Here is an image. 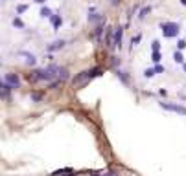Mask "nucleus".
Wrapping results in <instances>:
<instances>
[{
	"instance_id": "nucleus-7",
	"label": "nucleus",
	"mask_w": 186,
	"mask_h": 176,
	"mask_svg": "<svg viewBox=\"0 0 186 176\" xmlns=\"http://www.w3.org/2000/svg\"><path fill=\"white\" fill-rule=\"evenodd\" d=\"M9 90H11V86L4 81V84H2V94H4V97H8V96H9Z\"/></svg>"
},
{
	"instance_id": "nucleus-1",
	"label": "nucleus",
	"mask_w": 186,
	"mask_h": 176,
	"mask_svg": "<svg viewBox=\"0 0 186 176\" xmlns=\"http://www.w3.org/2000/svg\"><path fill=\"white\" fill-rule=\"evenodd\" d=\"M66 70L61 68V66H48V68H42V70H35L33 74H30V81H46L50 83L54 79L65 81L66 79Z\"/></svg>"
},
{
	"instance_id": "nucleus-2",
	"label": "nucleus",
	"mask_w": 186,
	"mask_h": 176,
	"mask_svg": "<svg viewBox=\"0 0 186 176\" xmlns=\"http://www.w3.org/2000/svg\"><path fill=\"white\" fill-rule=\"evenodd\" d=\"M101 70L100 68H92V70H87V72H81V74H78L74 79H72V84L76 86V88H81V86H85L92 77H96L98 74H100Z\"/></svg>"
},
{
	"instance_id": "nucleus-12",
	"label": "nucleus",
	"mask_w": 186,
	"mask_h": 176,
	"mask_svg": "<svg viewBox=\"0 0 186 176\" xmlns=\"http://www.w3.org/2000/svg\"><path fill=\"white\" fill-rule=\"evenodd\" d=\"M138 42H140V35H136V37L133 39V46H135V44H138Z\"/></svg>"
},
{
	"instance_id": "nucleus-6",
	"label": "nucleus",
	"mask_w": 186,
	"mask_h": 176,
	"mask_svg": "<svg viewBox=\"0 0 186 176\" xmlns=\"http://www.w3.org/2000/svg\"><path fill=\"white\" fill-rule=\"evenodd\" d=\"M65 174H74V169L68 167V169H61V171L55 172V176H65Z\"/></svg>"
},
{
	"instance_id": "nucleus-11",
	"label": "nucleus",
	"mask_w": 186,
	"mask_h": 176,
	"mask_svg": "<svg viewBox=\"0 0 186 176\" xmlns=\"http://www.w3.org/2000/svg\"><path fill=\"white\" fill-rule=\"evenodd\" d=\"M144 75H146V77H153V75H155V72H153V70H146V72H144Z\"/></svg>"
},
{
	"instance_id": "nucleus-9",
	"label": "nucleus",
	"mask_w": 186,
	"mask_h": 176,
	"mask_svg": "<svg viewBox=\"0 0 186 176\" xmlns=\"http://www.w3.org/2000/svg\"><path fill=\"white\" fill-rule=\"evenodd\" d=\"M59 48H63V42H59V40H57V42H54L52 46H50V50H59Z\"/></svg>"
},
{
	"instance_id": "nucleus-3",
	"label": "nucleus",
	"mask_w": 186,
	"mask_h": 176,
	"mask_svg": "<svg viewBox=\"0 0 186 176\" xmlns=\"http://www.w3.org/2000/svg\"><path fill=\"white\" fill-rule=\"evenodd\" d=\"M160 108L164 110H170V112H175V114H181V116H186V106L182 105H177V103H160Z\"/></svg>"
},
{
	"instance_id": "nucleus-4",
	"label": "nucleus",
	"mask_w": 186,
	"mask_h": 176,
	"mask_svg": "<svg viewBox=\"0 0 186 176\" xmlns=\"http://www.w3.org/2000/svg\"><path fill=\"white\" fill-rule=\"evenodd\" d=\"M4 81H6V83L11 86V88H18V83H20V81H18V77H17L15 74H6Z\"/></svg>"
},
{
	"instance_id": "nucleus-8",
	"label": "nucleus",
	"mask_w": 186,
	"mask_h": 176,
	"mask_svg": "<svg viewBox=\"0 0 186 176\" xmlns=\"http://www.w3.org/2000/svg\"><path fill=\"white\" fill-rule=\"evenodd\" d=\"M22 55L26 57V62H28V64H33V62H35V57H33V55H30V53H22Z\"/></svg>"
},
{
	"instance_id": "nucleus-14",
	"label": "nucleus",
	"mask_w": 186,
	"mask_h": 176,
	"mask_svg": "<svg viewBox=\"0 0 186 176\" xmlns=\"http://www.w3.org/2000/svg\"><path fill=\"white\" fill-rule=\"evenodd\" d=\"M184 70H186V66H184Z\"/></svg>"
},
{
	"instance_id": "nucleus-10",
	"label": "nucleus",
	"mask_w": 186,
	"mask_h": 176,
	"mask_svg": "<svg viewBox=\"0 0 186 176\" xmlns=\"http://www.w3.org/2000/svg\"><path fill=\"white\" fill-rule=\"evenodd\" d=\"M88 20H90V22H100V20H101V17H100V15H90V17H88Z\"/></svg>"
},
{
	"instance_id": "nucleus-13",
	"label": "nucleus",
	"mask_w": 186,
	"mask_h": 176,
	"mask_svg": "<svg viewBox=\"0 0 186 176\" xmlns=\"http://www.w3.org/2000/svg\"><path fill=\"white\" fill-rule=\"evenodd\" d=\"M175 61H177V62H181V61H182V57H181V53H175Z\"/></svg>"
},
{
	"instance_id": "nucleus-5",
	"label": "nucleus",
	"mask_w": 186,
	"mask_h": 176,
	"mask_svg": "<svg viewBox=\"0 0 186 176\" xmlns=\"http://www.w3.org/2000/svg\"><path fill=\"white\" fill-rule=\"evenodd\" d=\"M122 39H124V30H122V28H116V33H114V46H122Z\"/></svg>"
}]
</instances>
